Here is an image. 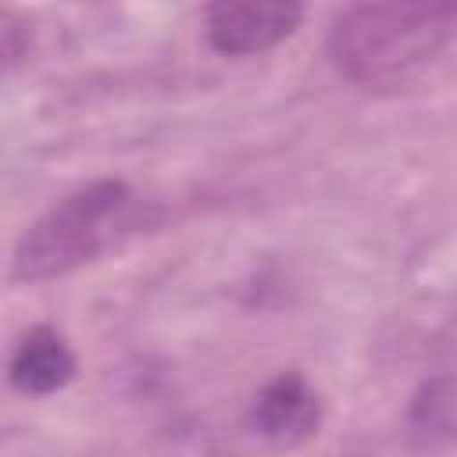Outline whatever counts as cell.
I'll return each mask as SVG.
<instances>
[{"label": "cell", "mask_w": 457, "mask_h": 457, "mask_svg": "<svg viewBox=\"0 0 457 457\" xmlns=\"http://www.w3.org/2000/svg\"><path fill=\"white\" fill-rule=\"evenodd\" d=\"M457 36V4H357L328 29L332 68L368 89L425 71Z\"/></svg>", "instance_id": "cell-1"}, {"label": "cell", "mask_w": 457, "mask_h": 457, "mask_svg": "<svg viewBox=\"0 0 457 457\" xmlns=\"http://www.w3.org/2000/svg\"><path fill=\"white\" fill-rule=\"evenodd\" d=\"M132 189L118 179H96L61 196L21 232L11 257V278L46 282L100 257L118 232L132 225Z\"/></svg>", "instance_id": "cell-2"}, {"label": "cell", "mask_w": 457, "mask_h": 457, "mask_svg": "<svg viewBox=\"0 0 457 457\" xmlns=\"http://www.w3.org/2000/svg\"><path fill=\"white\" fill-rule=\"evenodd\" d=\"M303 21L300 4H257V0H221L204 7V36L221 57H253L296 32Z\"/></svg>", "instance_id": "cell-3"}, {"label": "cell", "mask_w": 457, "mask_h": 457, "mask_svg": "<svg viewBox=\"0 0 457 457\" xmlns=\"http://www.w3.org/2000/svg\"><path fill=\"white\" fill-rule=\"evenodd\" d=\"M250 425L275 446H300L321 425V396L300 371H282L253 393Z\"/></svg>", "instance_id": "cell-4"}, {"label": "cell", "mask_w": 457, "mask_h": 457, "mask_svg": "<svg viewBox=\"0 0 457 457\" xmlns=\"http://www.w3.org/2000/svg\"><path fill=\"white\" fill-rule=\"evenodd\" d=\"M79 371V361L68 346V339L50 328V325H36L29 328L7 364V378L18 393L25 396H50L57 389H64Z\"/></svg>", "instance_id": "cell-5"}]
</instances>
